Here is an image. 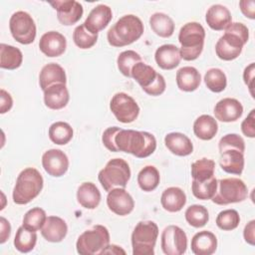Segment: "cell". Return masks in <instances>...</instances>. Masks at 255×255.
<instances>
[{"label": "cell", "instance_id": "obj_1", "mask_svg": "<svg viewBox=\"0 0 255 255\" xmlns=\"http://www.w3.org/2000/svg\"><path fill=\"white\" fill-rule=\"evenodd\" d=\"M115 144L119 151L144 158L152 154L156 148V139L147 131L121 128L115 135Z\"/></svg>", "mask_w": 255, "mask_h": 255}, {"label": "cell", "instance_id": "obj_2", "mask_svg": "<svg viewBox=\"0 0 255 255\" xmlns=\"http://www.w3.org/2000/svg\"><path fill=\"white\" fill-rule=\"evenodd\" d=\"M143 33L141 20L132 14L120 18L108 31L107 39L113 47H125L138 40Z\"/></svg>", "mask_w": 255, "mask_h": 255}, {"label": "cell", "instance_id": "obj_3", "mask_svg": "<svg viewBox=\"0 0 255 255\" xmlns=\"http://www.w3.org/2000/svg\"><path fill=\"white\" fill-rule=\"evenodd\" d=\"M44 180L42 174L34 167L23 169L17 179L13 189V201L16 204L24 205L31 202L42 191Z\"/></svg>", "mask_w": 255, "mask_h": 255}, {"label": "cell", "instance_id": "obj_4", "mask_svg": "<svg viewBox=\"0 0 255 255\" xmlns=\"http://www.w3.org/2000/svg\"><path fill=\"white\" fill-rule=\"evenodd\" d=\"M205 39V30L197 22H188L184 24L178 34V42L181 59L193 61L202 53Z\"/></svg>", "mask_w": 255, "mask_h": 255}, {"label": "cell", "instance_id": "obj_5", "mask_svg": "<svg viewBox=\"0 0 255 255\" xmlns=\"http://www.w3.org/2000/svg\"><path fill=\"white\" fill-rule=\"evenodd\" d=\"M130 178L128 163L123 158H113L100 170L98 179L103 188L110 192L114 188H125Z\"/></svg>", "mask_w": 255, "mask_h": 255}, {"label": "cell", "instance_id": "obj_6", "mask_svg": "<svg viewBox=\"0 0 255 255\" xmlns=\"http://www.w3.org/2000/svg\"><path fill=\"white\" fill-rule=\"evenodd\" d=\"M158 227L155 222L139 221L131 233V246L133 255H153Z\"/></svg>", "mask_w": 255, "mask_h": 255}, {"label": "cell", "instance_id": "obj_7", "mask_svg": "<svg viewBox=\"0 0 255 255\" xmlns=\"http://www.w3.org/2000/svg\"><path fill=\"white\" fill-rule=\"evenodd\" d=\"M110 244V233L107 227L95 225L92 229L84 231L77 240V252L81 255H96Z\"/></svg>", "mask_w": 255, "mask_h": 255}, {"label": "cell", "instance_id": "obj_8", "mask_svg": "<svg viewBox=\"0 0 255 255\" xmlns=\"http://www.w3.org/2000/svg\"><path fill=\"white\" fill-rule=\"evenodd\" d=\"M248 196V189L243 180L236 177H228L217 180V189L211 198L218 205H227L244 201Z\"/></svg>", "mask_w": 255, "mask_h": 255}, {"label": "cell", "instance_id": "obj_9", "mask_svg": "<svg viewBox=\"0 0 255 255\" xmlns=\"http://www.w3.org/2000/svg\"><path fill=\"white\" fill-rule=\"evenodd\" d=\"M131 78H133L149 96L156 97L165 91L166 84L163 76L142 61L135 64L131 69Z\"/></svg>", "mask_w": 255, "mask_h": 255}, {"label": "cell", "instance_id": "obj_10", "mask_svg": "<svg viewBox=\"0 0 255 255\" xmlns=\"http://www.w3.org/2000/svg\"><path fill=\"white\" fill-rule=\"evenodd\" d=\"M9 29L12 37L20 44L29 45L36 38V24L32 16L25 11H17L9 20Z\"/></svg>", "mask_w": 255, "mask_h": 255}, {"label": "cell", "instance_id": "obj_11", "mask_svg": "<svg viewBox=\"0 0 255 255\" xmlns=\"http://www.w3.org/2000/svg\"><path fill=\"white\" fill-rule=\"evenodd\" d=\"M110 109L116 119L123 124L132 123L139 114V107L133 98L122 92L113 96Z\"/></svg>", "mask_w": 255, "mask_h": 255}, {"label": "cell", "instance_id": "obj_12", "mask_svg": "<svg viewBox=\"0 0 255 255\" xmlns=\"http://www.w3.org/2000/svg\"><path fill=\"white\" fill-rule=\"evenodd\" d=\"M160 245L166 255H181L187 248V236L180 227L168 225L161 233Z\"/></svg>", "mask_w": 255, "mask_h": 255}, {"label": "cell", "instance_id": "obj_13", "mask_svg": "<svg viewBox=\"0 0 255 255\" xmlns=\"http://www.w3.org/2000/svg\"><path fill=\"white\" fill-rule=\"evenodd\" d=\"M246 43L247 41L241 37L225 30V33L219 38L215 45L216 55L223 61H232L241 54Z\"/></svg>", "mask_w": 255, "mask_h": 255}, {"label": "cell", "instance_id": "obj_14", "mask_svg": "<svg viewBox=\"0 0 255 255\" xmlns=\"http://www.w3.org/2000/svg\"><path fill=\"white\" fill-rule=\"evenodd\" d=\"M42 165L49 175L60 177L64 175L69 168V158L61 149L52 148L43 153Z\"/></svg>", "mask_w": 255, "mask_h": 255}, {"label": "cell", "instance_id": "obj_15", "mask_svg": "<svg viewBox=\"0 0 255 255\" xmlns=\"http://www.w3.org/2000/svg\"><path fill=\"white\" fill-rule=\"evenodd\" d=\"M57 11V18L62 25L71 26L76 24L83 16L84 9L81 3L75 0H64L50 2Z\"/></svg>", "mask_w": 255, "mask_h": 255}, {"label": "cell", "instance_id": "obj_16", "mask_svg": "<svg viewBox=\"0 0 255 255\" xmlns=\"http://www.w3.org/2000/svg\"><path fill=\"white\" fill-rule=\"evenodd\" d=\"M107 205L115 214L125 216L133 210L134 201L131 195L125 188L118 187L108 192Z\"/></svg>", "mask_w": 255, "mask_h": 255}, {"label": "cell", "instance_id": "obj_17", "mask_svg": "<svg viewBox=\"0 0 255 255\" xmlns=\"http://www.w3.org/2000/svg\"><path fill=\"white\" fill-rule=\"evenodd\" d=\"M39 48L47 57H59L66 51L67 40L61 33L57 31H49L43 34L40 38Z\"/></svg>", "mask_w": 255, "mask_h": 255}, {"label": "cell", "instance_id": "obj_18", "mask_svg": "<svg viewBox=\"0 0 255 255\" xmlns=\"http://www.w3.org/2000/svg\"><path fill=\"white\" fill-rule=\"evenodd\" d=\"M213 113L216 120L223 123H231L241 118L243 106L236 99L224 98L215 105Z\"/></svg>", "mask_w": 255, "mask_h": 255}, {"label": "cell", "instance_id": "obj_19", "mask_svg": "<svg viewBox=\"0 0 255 255\" xmlns=\"http://www.w3.org/2000/svg\"><path fill=\"white\" fill-rule=\"evenodd\" d=\"M113 18L112 9L105 4H100L92 9L84 22L85 27L93 34H98L105 29Z\"/></svg>", "mask_w": 255, "mask_h": 255}, {"label": "cell", "instance_id": "obj_20", "mask_svg": "<svg viewBox=\"0 0 255 255\" xmlns=\"http://www.w3.org/2000/svg\"><path fill=\"white\" fill-rule=\"evenodd\" d=\"M205 21L212 30L222 31L232 23V17L228 8L221 4H214L208 8Z\"/></svg>", "mask_w": 255, "mask_h": 255}, {"label": "cell", "instance_id": "obj_21", "mask_svg": "<svg viewBox=\"0 0 255 255\" xmlns=\"http://www.w3.org/2000/svg\"><path fill=\"white\" fill-rule=\"evenodd\" d=\"M68 233V226L64 219L58 216H48L44 223L41 234L49 242H61Z\"/></svg>", "mask_w": 255, "mask_h": 255}, {"label": "cell", "instance_id": "obj_22", "mask_svg": "<svg viewBox=\"0 0 255 255\" xmlns=\"http://www.w3.org/2000/svg\"><path fill=\"white\" fill-rule=\"evenodd\" d=\"M154 59L162 70H172L179 65L181 60L179 48L172 44L162 45L156 49Z\"/></svg>", "mask_w": 255, "mask_h": 255}, {"label": "cell", "instance_id": "obj_23", "mask_svg": "<svg viewBox=\"0 0 255 255\" xmlns=\"http://www.w3.org/2000/svg\"><path fill=\"white\" fill-rule=\"evenodd\" d=\"M67 83V77L65 70L59 64L50 63L45 65L39 74V85L44 92L49 87L56 84Z\"/></svg>", "mask_w": 255, "mask_h": 255}, {"label": "cell", "instance_id": "obj_24", "mask_svg": "<svg viewBox=\"0 0 255 255\" xmlns=\"http://www.w3.org/2000/svg\"><path fill=\"white\" fill-rule=\"evenodd\" d=\"M217 249V238L214 233L202 230L191 239V251L195 255H211Z\"/></svg>", "mask_w": 255, "mask_h": 255}, {"label": "cell", "instance_id": "obj_25", "mask_svg": "<svg viewBox=\"0 0 255 255\" xmlns=\"http://www.w3.org/2000/svg\"><path fill=\"white\" fill-rule=\"evenodd\" d=\"M219 153V164L225 172L236 175L242 173L244 169V152L236 148H228Z\"/></svg>", "mask_w": 255, "mask_h": 255}, {"label": "cell", "instance_id": "obj_26", "mask_svg": "<svg viewBox=\"0 0 255 255\" xmlns=\"http://www.w3.org/2000/svg\"><path fill=\"white\" fill-rule=\"evenodd\" d=\"M69 91L65 84H56L44 91V103L51 110H61L69 103Z\"/></svg>", "mask_w": 255, "mask_h": 255}, {"label": "cell", "instance_id": "obj_27", "mask_svg": "<svg viewBox=\"0 0 255 255\" xmlns=\"http://www.w3.org/2000/svg\"><path fill=\"white\" fill-rule=\"evenodd\" d=\"M167 149L178 156H187L193 152V144L189 137L181 132H169L164 137Z\"/></svg>", "mask_w": 255, "mask_h": 255}, {"label": "cell", "instance_id": "obj_28", "mask_svg": "<svg viewBox=\"0 0 255 255\" xmlns=\"http://www.w3.org/2000/svg\"><path fill=\"white\" fill-rule=\"evenodd\" d=\"M160 203L164 210L168 212H178L186 203V194L179 187H168L162 192Z\"/></svg>", "mask_w": 255, "mask_h": 255}, {"label": "cell", "instance_id": "obj_29", "mask_svg": "<svg viewBox=\"0 0 255 255\" xmlns=\"http://www.w3.org/2000/svg\"><path fill=\"white\" fill-rule=\"evenodd\" d=\"M200 83V73L194 67H182L176 72V85L180 91L193 92L199 87Z\"/></svg>", "mask_w": 255, "mask_h": 255}, {"label": "cell", "instance_id": "obj_30", "mask_svg": "<svg viewBox=\"0 0 255 255\" xmlns=\"http://www.w3.org/2000/svg\"><path fill=\"white\" fill-rule=\"evenodd\" d=\"M77 200L84 208L95 209L101 202V192L93 182H83L78 187Z\"/></svg>", "mask_w": 255, "mask_h": 255}, {"label": "cell", "instance_id": "obj_31", "mask_svg": "<svg viewBox=\"0 0 255 255\" xmlns=\"http://www.w3.org/2000/svg\"><path fill=\"white\" fill-rule=\"evenodd\" d=\"M218 130L216 120L209 115L199 116L193 124L194 134L202 140L212 139Z\"/></svg>", "mask_w": 255, "mask_h": 255}, {"label": "cell", "instance_id": "obj_32", "mask_svg": "<svg viewBox=\"0 0 255 255\" xmlns=\"http://www.w3.org/2000/svg\"><path fill=\"white\" fill-rule=\"evenodd\" d=\"M23 62L22 52L11 45H0V67L6 70L18 69Z\"/></svg>", "mask_w": 255, "mask_h": 255}, {"label": "cell", "instance_id": "obj_33", "mask_svg": "<svg viewBox=\"0 0 255 255\" xmlns=\"http://www.w3.org/2000/svg\"><path fill=\"white\" fill-rule=\"evenodd\" d=\"M151 30L161 38H169L174 32V22L166 14L156 12L149 18Z\"/></svg>", "mask_w": 255, "mask_h": 255}, {"label": "cell", "instance_id": "obj_34", "mask_svg": "<svg viewBox=\"0 0 255 255\" xmlns=\"http://www.w3.org/2000/svg\"><path fill=\"white\" fill-rule=\"evenodd\" d=\"M160 175L153 165L144 166L137 174V183L141 190L145 192L153 191L159 184Z\"/></svg>", "mask_w": 255, "mask_h": 255}, {"label": "cell", "instance_id": "obj_35", "mask_svg": "<svg viewBox=\"0 0 255 255\" xmlns=\"http://www.w3.org/2000/svg\"><path fill=\"white\" fill-rule=\"evenodd\" d=\"M49 137L50 139L59 145L67 144L73 138V128L66 122H56L52 124L49 128Z\"/></svg>", "mask_w": 255, "mask_h": 255}, {"label": "cell", "instance_id": "obj_36", "mask_svg": "<svg viewBox=\"0 0 255 255\" xmlns=\"http://www.w3.org/2000/svg\"><path fill=\"white\" fill-rule=\"evenodd\" d=\"M37 242L36 231H31L25 228L23 225L20 226L14 238V246L21 253H28L32 251Z\"/></svg>", "mask_w": 255, "mask_h": 255}, {"label": "cell", "instance_id": "obj_37", "mask_svg": "<svg viewBox=\"0 0 255 255\" xmlns=\"http://www.w3.org/2000/svg\"><path fill=\"white\" fill-rule=\"evenodd\" d=\"M215 162L212 159L203 157L191 164L192 180L205 181L214 176Z\"/></svg>", "mask_w": 255, "mask_h": 255}, {"label": "cell", "instance_id": "obj_38", "mask_svg": "<svg viewBox=\"0 0 255 255\" xmlns=\"http://www.w3.org/2000/svg\"><path fill=\"white\" fill-rule=\"evenodd\" d=\"M217 189V179L215 176L205 180V181H196L192 180L191 182V191L192 194L200 200H208L213 197Z\"/></svg>", "mask_w": 255, "mask_h": 255}, {"label": "cell", "instance_id": "obj_39", "mask_svg": "<svg viewBox=\"0 0 255 255\" xmlns=\"http://www.w3.org/2000/svg\"><path fill=\"white\" fill-rule=\"evenodd\" d=\"M185 219L189 225L195 228L203 227L209 220L208 210L199 204L190 205L184 213Z\"/></svg>", "mask_w": 255, "mask_h": 255}, {"label": "cell", "instance_id": "obj_40", "mask_svg": "<svg viewBox=\"0 0 255 255\" xmlns=\"http://www.w3.org/2000/svg\"><path fill=\"white\" fill-rule=\"evenodd\" d=\"M204 83L211 92L220 93L225 90L227 78L224 72L218 68L209 69L204 75Z\"/></svg>", "mask_w": 255, "mask_h": 255}, {"label": "cell", "instance_id": "obj_41", "mask_svg": "<svg viewBox=\"0 0 255 255\" xmlns=\"http://www.w3.org/2000/svg\"><path fill=\"white\" fill-rule=\"evenodd\" d=\"M141 62V57L135 51L127 50L122 52L117 59L119 71L126 77L131 78V69L137 63Z\"/></svg>", "mask_w": 255, "mask_h": 255}, {"label": "cell", "instance_id": "obj_42", "mask_svg": "<svg viewBox=\"0 0 255 255\" xmlns=\"http://www.w3.org/2000/svg\"><path fill=\"white\" fill-rule=\"evenodd\" d=\"M46 219L47 215L45 210L40 207H34L25 213L22 225L31 231H38L42 229Z\"/></svg>", "mask_w": 255, "mask_h": 255}, {"label": "cell", "instance_id": "obj_43", "mask_svg": "<svg viewBox=\"0 0 255 255\" xmlns=\"http://www.w3.org/2000/svg\"><path fill=\"white\" fill-rule=\"evenodd\" d=\"M73 40L80 49H90L98 41V34L91 33L84 24L77 26L73 33Z\"/></svg>", "mask_w": 255, "mask_h": 255}, {"label": "cell", "instance_id": "obj_44", "mask_svg": "<svg viewBox=\"0 0 255 255\" xmlns=\"http://www.w3.org/2000/svg\"><path fill=\"white\" fill-rule=\"evenodd\" d=\"M240 216L235 209H225L218 213L216 217V225L221 230L230 231L239 225Z\"/></svg>", "mask_w": 255, "mask_h": 255}, {"label": "cell", "instance_id": "obj_45", "mask_svg": "<svg viewBox=\"0 0 255 255\" xmlns=\"http://www.w3.org/2000/svg\"><path fill=\"white\" fill-rule=\"evenodd\" d=\"M219 152L228 148H236L242 152L245 151L244 139L237 133H228L222 136L218 142Z\"/></svg>", "mask_w": 255, "mask_h": 255}, {"label": "cell", "instance_id": "obj_46", "mask_svg": "<svg viewBox=\"0 0 255 255\" xmlns=\"http://www.w3.org/2000/svg\"><path fill=\"white\" fill-rule=\"evenodd\" d=\"M120 129L121 128L119 127H110L107 129H105V131L103 132V135H102L103 143L110 151H113V152L119 151L115 144V135Z\"/></svg>", "mask_w": 255, "mask_h": 255}, {"label": "cell", "instance_id": "obj_47", "mask_svg": "<svg viewBox=\"0 0 255 255\" xmlns=\"http://www.w3.org/2000/svg\"><path fill=\"white\" fill-rule=\"evenodd\" d=\"M255 110H252L241 124V130L244 135L253 138L255 136Z\"/></svg>", "mask_w": 255, "mask_h": 255}, {"label": "cell", "instance_id": "obj_48", "mask_svg": "<svg viewBox=\"0 0 255 255\" xmlns=\"http://www.w3.org/2000/svg\"><path fill=\"white\" fill-rule=\"evenodd\" d=\"M13 106V99L11 95L4 89L0 90V114H5L11 110Z\"/></svg>", "mask_w": 255, "mask_h": 255}, {"label": "cell", "instance_id": "obj_49", "mask_svg": "<svg viewBox=\"0 0 255 255\" xmlns=\"http://www.w3.org/2000/svg\"><path fill=\"white\" fill-rule=\"evenodd\" d=\"M239 7L245 17L252 20L255 19V2L253 0H241Z\"/></svg>", "mask_w": 255, "mask_h": 255}, {"label": "cell", "instance_id": "obj_50", "mask_svg": "<svg viewBox=\"0 0 255 255\" xmlns=\"http://www.w3.org/2000/svg\"><path fill=\"white\" fill-rule=\"evenodd\" d=\"M243 80L244 83L247 85L250 94L252 97H254L253 93V83H254V63H251L249 66H247L243 72Z\"/></svg>", "mask_w": 255, "mask_h": 255}, {"label": "cell", "instance_id": "obj_51", "mask_svg": "<svg viewBox=\"0 0 255 255\" xmlns=\"http://www.w3.org/2000/svg\"><path fill=\"white\" fill-rule=\"evenodd\" d=\"M243 236L248 244L255 245V220H251L245 225Z\"/></svg>", "mask_w": 255, "mask_h": 255}, {"label": "cell", "instance_id": "obj_52", "mask_svg": "<svg viewBox=\"0 0 255 255\" xmlns=\"http://www.w3.org/2000/svg\"><path fill=\"white\" fill-rule=\"evenodd\" d=\"M0 228H1L0 243L3 244L7 241V239L10 237V234H11V225L9 221L3 216L0 217Z\"/></svg>", "mask_w": 255, "mask_h": 255}, {"label": "cell", "instance_id": "obj_53", "mask_svg": "<svg viewBox=\"0 0 255 255\" xmlns=\"http://www.w3.org/2000/svg\"><path fill=\"white\" fill-rule=\"evenodd\" d=\"M101 254H116V255H119V254H126V251L121 248L120 246L118 245H115V244H109L102 252Z\"/></svg>", "mask_w": 255, "mask_h": 255}]
</instances>
